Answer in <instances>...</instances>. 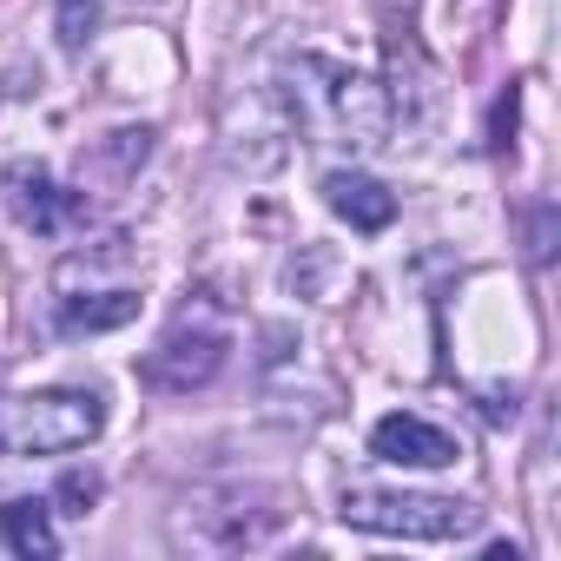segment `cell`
Instances as JSON below:
<instances>
[{
	"mask_svg": "<svg viewBox=\"0 0 561 561\" xmlns=\"http://www.w3.org/2000/svg\"><path fill=\"white\" fill-rule=\"evenodd\" d=\"M139 318V291H100V298H67L60 305V331L87 337V331H119Z\"/></svg>",
	"mask_w": 561,
	"mask_h": 561,
	"instance_id": "ba28073f",
	"label": "cell"
},
{
	"mask_svg": "<svg viewBox=\"0 0 561 561\" xmlns=\"http://www.w3.org/2000/svg\"><path fill=\"white\" fill-rule=\"evenodd\" d=\"M370 449H377L383 462H397V469H449V462L462 456L449 430H436V423H423V416H410V410L383 416V423L370 430Z\"/></svg>",
	"mask_w": 561,
	"mask_h": 561,
	"instance_id": "5b68a950",
	"label": "cell"
},
{
	"mask_svg": "<svg viewBox=\"0 0 561 561\" xmlns=\"http://www.w3.org/2000/svg\"><path fill=\"white\" fill-rule=\"evenodd\" d=\"M324 205L351 225V231H383L397 218V192L370 172H324Z\"/></svg>",
	"mask_w": 561,
	"mask_h": 561,
	"instance_id": "52a82bcc",
	"label": "cell"
},
{
	"mask_svg": "<svg viewBox=\"0 0 561 561\" xmlns=\"http://www.w3.org/2000/svg\"><path fill=\"white\" fill-rule=\"evenodd\" d=\"M93 21H100V0H60V41L67 47H87Z\"/></svg>",
	"mask_w": 561,
	"mask_h": 561,
	"instance_id": "8fae6325",
	"label": "cell"
},
{
	"mask_svg": "<svg viewBox=\"0 0 561 561\" xmlns=\"http://www.w3.org/2000/svg\"><path fill=\"white\" fill-rule=\"evenodd\" d=\"M93 502H100V476H93V469H67L60 489H54V508H60V515H87Z\"/></svg>",
	"mask_w": 561,
	"mask_h": 561,
	"instance_id": "30bf717a",
	"label": "cell"
},
{
	"mask_svg": "<svg viewBox=\"0 0 561 561\" xmlns=\"http://www.w3.org/2000/svg\"><path fill=\"white\" fill-rule=\"evenodd\" d=\"M0 528H8V548L14 554H54L60 548V535H54V502H34V495H21V502H8L0 508Z\"/></svg>",
	"mask_w": 561,
	"mask_h": 561,
	"instance_id": "9c48e42d",
	"label": "cell"
},
{
	"mask_svg": "<svg viewBox=\"0 0 561 561\" xmlns=\"http://www.w3.org/2000/svg\"><path fill=\"white\" fill-rule=\"evenodd\" d=\"M106 430L100 390H34L0 403V449L8 456H67Z\"/></svg>",
	"mask_w": 561,
	"mask_h": 561,
	"instance_id": "6da1fadb",
	"label": "cell"
},
{
	"mask_svg": "<svg viewBox=\"0 0 561 561\" xmlns=\"http://www.w3.org/2000/svg\"><path fill=\"white\" fill-rule=\"evenodd\" d=\"M508 133H515V87L495 100V119H489V139H495V146H508Z\"/></svg>",
	"mask_w": 561,
	"mask_h": 561,
	"instance_id": "7c38bea8",
	"label": "cell"
},
{
	"mask_svg": "<svg viewBox=\"0 0 561 561\" xmlns=\"http://www.w3.org/2000/svg\"><path fill=\"white\" fill-rule=\"evenodd\" d=\"M351 528H370V535H403V541H456L482 522V508L456 502V495H410V489H364L351 482L344 489V508H337Z\"/></svg>",
	"mask_w": 561,
	"mask_h": 561,
	"instance_id": "7a4b0ae2",
	"label": "cell"
},
{
	"mask_svg": "<svg viewBox=\"0 0 561 561\" xmlns=\"http://www.w3.org/2000/svg\"><path fill=\"white\" fill-rule=\"evenodd\" d=\"M318 73L331 80V119H337L344 146H383L390 139V93L370 73H351V67L318 60Z\"/></svg>",
	"mask_w": 561,
	"mask_h": 561,
	"instance_id": "277c9868",
	"label": "cell"
},
{
	"mask_svg": "<svg viewBox=\"0 0 561 561\" xmlns=\"http://www.w3.org/2000/svg\"><path fill=\"white\" fill-rule=\"evenodd\" d=\"M8 198H14V211H21V225H34V231H67V218H80L87 211V198L80 192H60L41 165H8Z\"/></svg>",
	"mask_w": 561,
	"mask_h": 561,
	"instance_id": "8992f818",
	"label": "cell"
},
{
	"mask_svg": "<svg viewBox=\"0 0 561 561\" xmlns=\"http://www.w3.org/2000/svg\"><path fill=\"white\" fill-rule=\"evenodd\" d=\"M218 370H225V337L218 331H179L159 351H146V364H139V377L165 397H185V390L211 383Z\"/></svg>",
	"mask_w": 561,
	"mask_h": 561,
	"instance_id": "3957f363",
	"label": "cell"
}]
</instances>
